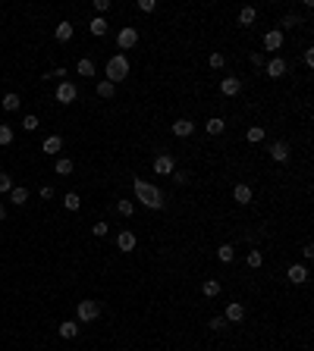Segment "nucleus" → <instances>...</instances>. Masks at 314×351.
Instances as JSON below:
<instances>
[{"label": "nucleus", "mask_w": 314, "mask_h": 351, "mask_svg": "<svg viewBox=\"0 0 314 351\" xmlns=\"http://www.w3.org/2000/svg\"><path fill=\"white\" fill-rule=\"evenodd\" d=\"M179 351H182V348H179Z\"/></svg>", "instance_id": "obj_50"}, {"label": "nucleus", "mask_w": 314, "mask_h": 351, "mask_svg": "<svg viewBox=\"0 0 314 351\" xmlns=\"http://www.w3.org/2000/svg\"><path fill=\"white\" fill-rule=\"evenodd\" d=\"M76 72L85 79H94V60H88V56H82V60L76 63Z\"/></svg>", "instance_id": "obj_22"}, {"label": "nucleus", "mask_w": 314, "mask_h": 351, "mask_svg": "<svg viewBox=\"0 0 314 351\" xmlns=\"http://www.w3.org/2000/svg\"><path fill=\"white\" fill-rule=\"evenodd\" d=\"M254 19H258V10L254 7H242L239 10V25H251Z\"/></svg>", "instance_id": "obj_24"}, {"label": "nucleus", "mask_w": 314, "mask_h": 351, "mask_svg": "<svg viewBox=\"0 0 314 351\" xmlns=\"http://www.w3.org/2000/svg\"><path fill=\"white\" fill-rule=\"evenodd\" d=\"M207 326H211L214 332H223V329H226V320H223V317H211V323H207Z\"/></svg>", "instance_id": "obj_39"}, {"label": "nucleus", "mask_w": 314, "mask_h": 351, "mask_svg": "<svg viewBox=\"0 0 314 351\" xmlns=\"http://www.w3.org/2000/svg\"><path fill=\"white\" fill-rule=\"evenodd\" d=\"M201 295H204V298H217V295H220V282H217V279H207V282L201 285Z\"/></svg>", "instance_id": "obj_27"}, {"label": "nucleus", "mask_w": 314, "mask_h": 351, "mask_svg": "<svg viewBox=\"0 0 314 351\" xmlns=\"http://www.w3.org/2000/svg\"><path fill=\"white\" fill-rule=\"evenodd\" d=\"M280 47H283V32H280V28L264 32V50H280Z\"/></svg>", "instance_id": "obj_11"}, {"label": "nucleus", "mask_w": 314, "mask_h": 351, "mask_svg": "<svg viewBox=\"0 0 314 351\" xmlns=\"http://www.w3.org/2000/svg\"><path fill=\"white\" fill-rule=\"evenodd\" d=\"M50 76H57V79H63V82H66V76H69V72H66V69H63V66H57V69H54V72H50ZM50 76H47V79H50Z\"/></svg>", "instance_id": "obj_45"}, {"label": "nucleus", "mask_w": 314, "mask_h": 351, "mask_svg": "<svg viewBox=\"0 0 314 351\" xmlns=\"http://www.w3.org/2000/svg\"><path fill=\"white\" fill-rule=\"evenodd\" d=\"M94 91H97V97H104V100H110L113 94H117V85H113V82H107V79H104V82H97V85H94Z\"/></svg>", "instance_id": "obj_21"}, {"label": "nucleus", "mask_w": 314, "mask_h": 351, "mask_svg": "<svg viewBox=\"0 0 314 351\" xmlns=\"http://www.w3.org/2000/svg\"><path fill=\"white\" fill-rule=\"evenodd\" d=\"M38 126H41V123H38V116H32V113H28L25 120H22V129H25V132H35Z\"/></svg>", "instance_id": "obj_38"}, {"label": "nucleus", "mask_w": 314, "mask_h": 351, "mask_svg": "<svg viewBox=\"0 0 314 351\" xmlns=\"http://www.w3.org/2000/svg\"><path fill=\"white\" fill-rule=\"evenodd\" d=\"M73 35H76V25L73 22H60L54 28V38L60 41V44H66V41H73Z\"/></svg>", "instance_id": "obj_13"}, {"label": "nucleus", "mask_w": 314, "mask_h": 351, "mask_svg": "<svg viewBox=\"0 0 314 351\" xmlns=\"http://www.w3.org/2000/svg\"><path fill=\"white\" fill-rule=\"evenodd\" d=\"M57 332H60V339H76V335H79V323H76V320H63Z\"/></svg>", "instance_id": "obj_19"}, {"label": "nucleus", "mask_w": 314, "mask_h": 351, "mask_svg": "<svg viewBox=\"0 0 314 351\" xmlns=\"http://www.w3.org/2000/svg\"><path fill=\"white\" fill-rule=\"evenodd\" d=\"M94 10L97 13H107L110 10V0H94Z\"/></svg>", "instance_id": "obj_43"}, {"label": "nucleus", "mask_w": 314, "mask_h": 351, "mask_svg": "<svg viewBox=\"0 0 314 351\" xmlns=\"http://www.w3.org/2000/svg\"><path fill=\"white\" fill-rule=\"evenodd\" d=\"M0 104H4V110H19V104H22V100H19V94L16 91H10V94H4V100H0Z\"/></svg>", "instance_id": "obj_25"}, {"label": "nucleus", "mask_w": 314, "mask_h": 351, "mask_svg": "<svg viewBox=\"0 0 314 351\" xmlns=\"http://www.w3.org/2000/svg\"><path fill=\"white\" fill-rule=\"evenodd\" d=\"M233 201H236V204H251V188H248L245 182L236 185V188H233Z\"/></svg>", "instance_id": "obj_20"}, {"label": "nucleus", "mask_w": 314, "mask_h": 351, "mask_svg": "<svg viewBox=\"0 0 314 351\" xmlns=\"http://www.w3.org/2000/svg\"><path fill=\"white\" fill-rule=\"evenodd\" d=\"M135 7H138V13H154V10H157V4H154V0H138Z\"/></svg>", "instance_id": "obj_40"}, {"label": "nucleus", "mask_w": 314, "mask_h": 351, "mask_svg": "<svg viewBox=\"0 0 314 351\" xmlns=\"http://www.w3.org/2000/svg\"><path fill=\"white\" fill-rule=\"evenodd\" d=\"M217 257H220L223 263H233V257H236V248H233V245H220V251H217Z\"/></svg>", "instance_id": "obj_29"}, {"label": "nucleus", "mask_w": 314, "mask_h": 351, "mask_svg": "<svg viewBox=\"0 0 314 351\" xmlns=\"http://www.w3.org/2000/svg\"><path fill=\"white\" fill-rule=\"evenodd\" d=\"M54 169H57V176H69V172H73V160H69V157H60V160L54 163Z\"/></svg>", "instance_id": "obj_28"}, {"label": "nucleus", "mask_w": 314, "mask_h": 351, "mask_svg": "<svg viewBox=\"0 0 314 351\" xmlns=\"http://www.w3.org/2000/svg\"><path fill=\"white\" fill-rule=\"evenodd\" d=\"M207 63H211V69H223V66H226V56H223V53H211Z\"/></svg>", "instance_id": "obj_37"}, {"label": "nucleus", "mask_w": 314, "mask_h": 351, "mask_svg": "<svg viewBox=\"0 0 314 351\" xmlns=\"http://www.w3.org/2000/svg\"><path fill=\"white\" fill-rule=\"evenodd\" d=\"M0 239H4V236H0Z\"/></svg>", "instance_id": "obj_49"}, {"label": "nucleus", "mask_w": 314, "mask_h": 351, "mask_svg": "<svg viewBox=\"0 0 314 351\" xmlns=\"http://www.w3.org/2000/svg\"><path fill=\"white\" fill-rule=\"evenodd\" d=\"M245 260H248V267H251V270H258L261 263H264V254H261V251H248Z\"/></svg>", "instance_id": "obj_33"}, {"label": "nucleus", "mask_w": 314, "mask_h": 351, "mask_svg": "<svg viewBox=\"0 0 314 351\" xmlns=\"http://www.w3.org/2000/svg\"><path fill=\"white\" fill-rule=\"evenodd\" d=\"M41 198L50 201V198H54V185H41Z\"/></svg>", "instance_id": "obj_44"}, {"label": "nucleus", "mask_w": 314, "mask_h": 351, "mask_svg": "<svg viewBox=\"0 0 314 351\" xmlns=\"http://www.w3.org/2000/svg\"><path fill=\"white\" fill-rule=\"evenodd\" d=\"M302 257H305V260H311V257H314V245H311V242L302 248Z\"/></svg>", "instance_id": "obj_46"}, {"label": "nucleus", "mask_w": 314, "mask_h": 351, "mask_svg": "<svg viewBox=\"0 0 314 351\" xmlns=\"http://www.w3.org/2000/svg\"><path fill=\"white\" fill-rule=\"evenodd\" d=\"M302 60H305V66H308V69L314 66V47H305V53H302Z\"/></svg>", "instance_id": "obj_42"}, {"label": "nucleus", "mask_w": 314, "mask_h": 351, "mask_svg": "<svg viewBox=\"0 0 314 351\" xmlns=\"http://www.w3.org/2000/svg\"><path fill=\"white\" fill-rule=\"evenodd\" d=\"M223 129H226V123L220 120V116H211V120L204 123V132H207V135H223Z\"/></svg>", "instance_id": "obj_23"}, {"label": "nucleus", "mask_w": 314, "mask_h": 351, "mask_svg": "<svg viewBox=\"0 0 314 351\" xmlns=\"http://www.w3.org/2000/svg\"><path fill=\"white\" fill-rule=\"evenodd\" d=\"M226 323H242L245 320V304H239V301H230L226 304Z\"/></svg>", "instance_id": "obj_10"}, {"label": "nucleus", "mask_w": 314, "mask_h": 351, "mask_svg": "<svg viewBox=\"0 0 314 351\" xmlns=\"http://www.w3.org/2000/svg\"><path fill=\"white\" fill-rule=\"evenodd\" d=\"M239 91H242V79H239V76H223V79H220V94L236 97Z\"/></svg>", "instance_id": "obj_8"}, {"label": "nucleus", "mask_w": 314, "mask_h": 351, "mask_svg": "<svg viewBox=\"0 0 314 351\" xmlns=\"http://www.w3.org/2000/svg\"><path fill=\"white\" fill-rule=\"evenodd\" d=\"M189 179H192L189 169H173V182H176V185H189Z\"/></svg>", "instance_id": "obj_34"}, {"label": "nucleus", "mask_w": 314, "mask_h": 351, "mask_svg": "<svg viewBox=\"0 0 314 351\" xmlns=\"http://www.w3.org/2000/svg\"><path fill=\"white\" fill-rule=\"evenodd\" d=\"M91 232H94L97 239H104L107 232H110V226H107V223H94V226H91Z\"/></svg>", "instance_id": "obj_41"}, {"label": "nucleus", "mask_w": 314, "mask_h": 351, "mask_svg": "<svg viewBox=\"0 0 314 351\" xmlns=\"http://www.w3.org/2000/svg\"><path fill=\"white\" fill-rule=\"evenodd\" d=\"M76 97H79V88L73 82H60L57 85V100H60V104H73Z\"/></svg>", "instance_id": "obj_7"}, {"label": "nucleus", "mask_w": 314, "mask_h": 351, "mask_svg": "<svg viewBox=\"0 0 314 351\" xmlns=\"http://www.w3.org/2000/svg\"><path fill=\"white\" fill-rule=\"evenodd\" d=\"M7 198H10V204H16V207H22V204L28 201V188H25V185H13V192H10Z\"/></svg>", "instance_id": "obj_18"}, {"label": "nucleus", "mask_w": 314, "mask_h": 351, "mask_svg": "<svg viewBox=\"0 0 314 351\" xmlns=\"http://www.w3.org/2000/svg\"><path fill=\"white\" fill-rule=\"evenodd\" d=\"M88 32H91L94 38H104V35L110 32V22H107L104 16H94V19L88 22Z\"/></svg>", "instance_id": "obj_14"}, {"label": "nucleus", "mask_w": 314, "mask_h": 351, "mask_svg": "<svg viewBox=\"0 0 314 351\" xmlns=\"http://www.w3.org/2000/svg\"><path fill=\"white\" fill-rule=\"evenodd\" d=\"M135 245H138V239L132 236V232H120V236H117V248H120V251H135Z\"/></svg>", "instance_id": "obj_17"}, {"label": "nucleus", "mask_w": 314, "mask_h": 351, "mask_svg": "<svg viewBox=\"0 0 314 351\" xmlns=\"http://www.w3.org/2000/svg\"><path fill=\"white\" fill-rule=\"evenodd\" d=\"M60 151H63V138H60V135H47V138H44V154H47V157H57Z\"/></svg>", "instance_id": "obj_16"}, {"label": "nucleus", "mask_w": 314, "mask_h": 351, "mask_svg": "<svg viewBox=\"0 0 314 351\" xmlns=\"http://www.w3.org/2000/svg\"><path fill=\"white\" fill-rule=\"evenodd\" d=\"M135 44H138V28H132V25L120 28V35H117V47H120V50H132Z\"/></svg>", "instance_id": "obj_4"}, {"label": "nucleus", "mask_w": 314, "mask_h": 351, "mask_svg": "<svg viewBox=\"0 0 314 351\" xmlns=\"http://www.w3.org/2000/svg\"><path fill=\"white\" fill-rule=\"evenodd\" d=\"M10 192H13V176L0 172V195H10Z\"/></svg>", "instance_id": "obj_35"}, {"label": "nucleus", "mask_w": 314, "mask_h": 351, "mask_svg": "<svg viewBox=\"0 0 314 351\" xmlns=\"http://www.w3.org/2000/svg\"><path fill=\"white\" fill-rule=\"evenodd\" d=\"M151 166H154V172H157V176H173L176 160H173V154H157Z\"/></svg>", "instance_id": "obj_5"}, {"label": "nucleus", "mask_w": 314, "mask_h": 351, "mask_svg": "<svg viewBox=\"0 0 314 351\" xmlns=\"http://www.w3.org/2000/svg\"><path fill=\"white\" fill-rule=\"evenodd\" d=\"M132 192H135V201H141L148 210H164V207H167L164 192H161L157 185L145 182V179H135V182H132Z\"/></svg>", "instance_id": "obj_1"}, {"label": "nucleus", "mask_w": 314, "mask_h": 351, "mask_svg": "<svg viewBox=\"0 0 314 351\" xmlns=\"http://www.w3.org/2000/svg\"><path fill=\"white\" fill-rule=\"evenodd\" d=\"M270 157H274L277 163H286L289 160V144L286 141H270Z\"/></svg>", "instance_id": "obj_12"}, {"label": "nucleus", "mask_w": 314, "mask_h": 351, "mask_svg": "<svg viewBox=\"0 0 314 351\" xmlns=\"http://www.w3.org/2000/svg\"><path fill=\"white\" fill-rule=\"evenodd\" d=\"M4 219H7V207H4V204H0V223H4Z\"/></svg>", "instance_id": "obj_48"}, {"label": "nucleus", "mask_w": 314, "mask_h": 351, "mask_svg": "<svg viewBox=\"0 0 314 351\" xmlns=\"http://www.w3.org/2000/svg\"><path fill=\"white\" fill-rule=\"evenodd\" d=\"M286 279L292 285H305L308 282V267H305V263H292V267L286 270Z\"/></svg>", "instance_id": "obj_9"}, {"label": "nucleus", "mask_w": 314, "mask_h": 351, "mask_svg": "<svg viewBox=\"0 0 314 351\" xmlns=\"http://www.w3.org/2000/svg\"><path fill=\"white\" fill-rule=\"evenodd\" d=\"M302 22H305V19L295 16V13H286V16H283V28H298ZM283 28H280V32H283Z\"/></svg>", "instance_id": "obj_30"}, {"label": "nucleus", "mask_w": 314, "mask_h": 351, "mask_svg": "<svg viewBox=\"0 0 314 351\" xmlns=\"http://www.w3.org/2000/svg\"><path fill=\"white\" fill-rule=\"evenodd\" d=\"M245 138H248L251 144H258V141H264V129H261V126H251V129L245 132Z\"/></svg>", "instance_id": "obj_31"}, {"label": "nucleus", "mask_w": 314, "mask_h": 351, "mask_svg": "<svg viewBox=\"0 0 314 351\" xmlns=\"http://www.w3.org/2000/svg\"><path fill=\"white\" fill-rule=\"evenodd\" d=\"M107 82H113V85H117V82H123L126 76H129V56H126V53H113L110 56V60H107Z\"/></svg>", "instance_id": "obj_2"}, {"label": "nucleus", "mask_w": 314, "mask_h": 351, "mask_svg": "<svg viewBox=\"0 0 314 351\" xmlns=\"http://www.w3.org/2000/svg\"><path fill=\"white\" fill-rule=\"evenodd\" d=\"M76 314H79V320H76V323H94V320L101 317V304H97V301H91V298H85V301H79Z\"/></svg>", "instance_id": "obj_3"}, {"label": "nucleus", "mask_w": 314, "mask_h": 351, "mask_svg": "<svg viewBox=\"0 0 314 351\" xmlns=\"http://www.w3.org/2000/svg\"><path fill=\"white\" fill-rule=\"evenodd\" d=\"M192 132H195V123H192V120H176V123H173V135H176V138H189Z\"/></svg>", "instance_id": "obj_15"}, {"label": "nucleus", "mask_w": 314, "mask_h": 351, "mask_svg": "<svg viewBox=\"0 0 314 351\" xmlns=\"http://www.w3.org/2000/svg\"><path fill=\"white\" fill-rule=\"evenodd\" d=\"M251 63H254V66H264L267 60H264V53H251Z\"/></svg>", "instance_id": "obj_47"}, {"label": "nucleus", "mask_w": 314, "mask_h": 351, "mask_svg": "<svg viewBox=\"0 0 314 351\" xmlns=\"http://www.w3.org/2000/svg\"><path fill=\"white\" fill-rule=\"evenodd\" d=\"M286 69H289V63L283 60V56H270V60L264 63V72L270 79H283V76H286Z\"/></svg>", "instance_id": "obj_6"}, {"label": "nucleus", "mask_w": 314, "mask_h": 351, "mask_svg": "<svg viewBox=\"0 0 314 351\" xmlns=\"http://www.w3.org/2000/svg\"><path fill=\"white\" fill-rule=\"evenodd\" d=\"M117 210H120V216H132V213H135V204L120 198V201H117Z\"/></svg>", "instance_id": "obj_32"}, {"label": "nucleus", "mask_w": 314, "mask_h": 351, "mask_svg": "<svg viewBox=\"0 0 314 351\" xmlns=\"http://www.w3.org/2000/svg\"><path fill=\"white\" fill-rule=\"evenodd\" d=\"M63 207H66V210H79V207H82V198H79L76 192H66V195H63Z\"/></svg>", "instance_id": "obj_26"}, {"label": "nucleus", "mask_w": 314, "mask_h": 351, "mask_svg": "<svg viewBox=\"0 0 314 351\" xmlns=\"http://www.w3.org/2000/svg\"><path fill=\"white\" fill-rule=\"evenodd\" d=\"M10 141H13V126L0 123V144H10Z\"/></svg>", "instance_id": "obj_36"}]
</instances>
